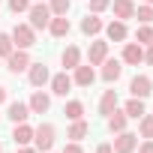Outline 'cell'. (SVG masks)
I'll return each mask as SVG.
<instances>
[{
    "mask_svg": "<svg viewBox=\"0 0 153 153\" xmlns=\"http://www.w3.org/2000/svg\"><path fill=\"white\" fill-rule=\"evenodd\" d=\"M144 63H150V66H153V42L144 48Z\"/></svg>",
    "mask_w": 153,
    "mask_h": 153,
    "instance_id": "e575fe53",
    "label": "cell"
},
{
    "mask_svg": "<svg viewBox=\"0 0 153 153\" xmlns=\"http://www.w3.org/2000/svg\"><path fill=\"white\" fill-rule=\"evenodd\" d=\"M69 90H72V78L66 75V69H63V72H57V75H51V93L66 96Z\"/></svg>",
    "mask_w": 153,
    "mask_h": 153,
    "instance_id": "4fadbf2b",
    "label": "cell"
},
{
    "mask_svg": "<svg viewBox=\"0 0 153 153\" xmlns=\"http://www.w3.org/2000/svg\"><path fill=\"white\" fill-rule=\"evenodd\" d=\"M12 141H15L18 147L30 144V141H33V126H27V123H15V129H12Z\"/></svg>",
    "mask_w": 153,
    "mask_h": 153,
    "instance_id": "d6986e66",
    "label": "cell"
},
{
    "mask_svg": "<svg viewBox=\"0 0 153 153\" xmlns=\"http://www.w3.org/2000/svg\"><path fill=\"white\" fill-rule=\"evenodd\" d=\"M69 30H72V24H69L66 15H51V21H48V33L51 36L63 39V36H69Z\"/></svg>",
    "mask_w": 153,
    "mask_h": 153,
    "instance_id": "30bf717a",
    "label": "cell"
},
{
    "mask_svg": "<svg viewBox=\"0 0 153 153\" xmlns=\"http://www.w3.org/2000/svg\"><path fill=\"white\" fill-rule=\"evenodd\" d=\"M0 153H3V144H0Z\"/></svg>",
    "mask_w": 153,
    "mask_h": 153,
    "instance_id": "ab89813d",
    "label": "cell"
},
{
    "mask_svg": "<svg viewBox=\"0 0 153 153\" xmlns=\"http://www.w3.org/2000/svg\"><path fill=\"white\" fill-rule=\"evenodd\" d=\"M138 132H141V138H153V114L138 117Z\"/></svg>",
    "mask_w": 153,
    "mask_h": 153,
    "instance_id": "484cf974",
    "label": "cell"
},
{
    "mask_svg": "<svg viewBox=\"0 0 153 153\" xmlns=\"http://www.w3.org/2000/svg\"><path fill=\"white\" fill-rule=\"evenodd\" d=\"M27 81H30L33 87H45V84L51 81L48 66H45V63H30V66H27Z\"/></svg>",
    "mask_w": 153,
    "mask_h": 153,
    "instance_id": "5b68a950",
    "label": "cell"
},
{
    "mask_svg": "<svg viewBox=\"0 0 153 153\" xmlns=\"http://www.w3.org/2000/svg\"><path fill=\"white\" fill-rule=\"evenodd\" d=\"M87 132H90V123H87V120H72V126H69L66 138H72V141H81Z\"/></svg>",
    "mask_w": 153,
    "mask_h": 153,
    "instance_id": "603a6c76",
    "label": "cell"
},
{
    "mask_svg": "<svg viewBox=\"0 0 153 153\" xmlns=\"http://www.w3.org/2000/svg\"><path fill=\"white\" fill-rule=\"evenodd\" d=\"M102 27H105L102 18L93 15V12H87V18L81 21V33H84V36H96V33H102Z\"/></svg>",
    "mask_w": 153,
    "mask_h": 153,
    "instance_id": "ac0fdd59",
    "label": "cell"
},
{
    "mask_svg": "<svg viewBox=\"0 0 153 153\" xmlns=\"http://www.w3.org/2000/svg\"><path fill=\"white\" fill-rule=\"evenodd\" d=\"M114 108H117V90H105V93H102V99H99V114H102V117H108Z\"/></svg>",
    "mask_w": 153,
    "mask_h": 153,
    "instance_id": "44dd1931",
    "label": "cell"
},
{
    "mask_svg": "<svg viewBox=\"0 0 153 153\" xmlns=\"http://www.w3.org/2000/svg\"><path fill=\"white\" fill-rule=\"evenodd\" d=\"M111 6V0H90V12L93 15H99V12H105Z\"/></svg>",
    "mask_w": 153,
    "mask_h": 153,
    "instance_id": "1f68e13d",
    "label": "cell"
},
{
    "mask_svg": "<svg viewBox=\"0 0 153 153\" xmlns=\"http://www.w3.org/2000/svg\"><path fill=\"white\" fill-rule=\"evenodd\" d=\"M54 138H57V129L51 126V123H39L36 129H33V141H36V150L42 153H48L51 147H54Z\"/></svg>",
    "mask_w": 153,
    "mask_h": 153,
    "instance_id": "7a4b0ae2",
    "label": "cell"
},
{
    "mask_svg": "<svg viewBox=\"0 0 153 153\" xmlns=\"http://www.w3.org/2000/svg\"><path fill=\"white\" fill-rule=\"evenodd\" d=\"M30 3H33V0H9V9L18 15V12H27V9H30Z\"/></svg>",
    "mask_w": 153,
    "mask_h": 153,
    "instance_id": "4dcf8cb0",
    "label": "cell"
},
{
    "mask_svg": "<svg viewBox=\"0 0 153 153\" xmlns=\"http://www.w3.org/2000/svg\"><path fill=\"white\" fill-rule=\"evenodd\" d=\"M111 9H114V18H120V21L135 18V3H132V0H114Z\"/></svg>",
    "mask_w": 153,
    "mask_h": 153,
    "instance_id": "e0dca14e",
    "label": "cell"
},
{
    "mask_svg": "<svg viewBox=\"0 0 153 153\" xmlns=\"http://www.w3.org/2000/svg\"><path fill=\"white\" fill-rule=\"evenodd\" d=\"M36 3H42V0H36Z\"/></svg>",
    "mask_w": 153,
    "mask_h": 153,
    "instance_id": "60d3db41",
    "label": "cell"
},
{
    "mask_svg": "<svg viewBox=\"0 0 153 153\" xmlns=\"http://www.w3.org/2000/svg\"><path fill=\"white\" fill-rule=\"evenodd\" d=\"M27 24L33 27V30H48V21H51V9H48V3H30V9H27Z\"/></svg>",
    "mask_w": 153,
    "mask_h": 153,
    "instance_id": "6da1fadb",
    "label": "cell"
},
{
    "mask_svg": "<svg viewBox=\"0 0 153 153\" xmlns=\"http://www.w3.org/2000/svg\"><path fill=\"white\" fill-rule=\"evenodd\" d=\"M99 75H102V81L114 84V81L120 78V75H123V66H120V60H108V57H105V60H102V72H99Z\"/></svg>",
    "mask_w": 153,
    "mask_h": 153,
    "instance_id": "7c38bea8",
    "label": "cell"
},
{
    "mask_svg": "<svg viewBox=\"0 0 153 153\" xmlns=\"http://www.w3.org/2000/svg\"><path fill=\"white\" fill-rule=\"evenodd\" d=\"M123 111H126V117L138 120V117L144 114V99H135V96H132V99H129V102L123 105Z\"/></svg>",
    "mask_w": 153,
    "mask_h": 153,
    "instance_id": "cb8c5ba5",
    "label": "cell"
},
{
    "mask_svg": "<svg viewBox=\"0 0 153 153\" xmlns=\"http://www.w3.org/2000/svg\"><path fill=\"white\" fill-rule=\"evenodd\" d=\"M9 36H12V42H15V45H18V48H24V51H27V48H33V45H36V30H33V27H30V24H15V27H12V33H9Z\"/></svg>",
    "mask_w": 153,
    "mask_h": 153,
    "instance_id": "3957f363",
    "label": "cell"
},
{
    "mask_svg": "<svg viewBox=\"0 0 153 153\" xmlns=\"http://www.w3.org/2000/svg\"><path fill=\"white\" fill-rule=\"evenodd\" d=\"M144 3H150V6H153V0H144Z\"/></svg>",
    "mask_w": 153,
    "mask_h": 153,
    "instance_id": "f35d334b",
    "label": "cell"
},
{
    "mask_svg": "<svg viewBox=\"0 0 153 153\" xmlns=\"http://www.w3.org/2000/svg\"><path fill=\"white\" fill-rule=\"evenodd\" d=\"M48 153H51V150H48Z\"/></svg>",
    "mask_w": 153,
    "mask_h": 153,
    "instance_id": "b9f144b4",
    "label": "cell"
},
{
    "mask_svg": "<svg viewBox=\"0 0 153 153\" xmlns=\"http://www.w3.org/2000/svg\"><path fill=\"white\" fill-rule=\"evenodd\" d=\"M60 60H63L66 69H75V66L81 63V48H78V45H66V51L60 54Z\"/></svg>",
    "mask_w": 153,
    "mask_h": 153,
    "instance_id": "ffe728a7",
    "label": "cell"
},
{
    "mask_svg": "<svg viewBox=\"0 0 153 153\" xmlns=\"http://www.w3.org/2000/svg\"><path fill=\"white\" fill-rule=\"evenodd\" d=\"M135 18H138L141 24H150V21H153V6H150V3H144V6H135Z\"/></svg>",
    "mask_w": 153,
    "mask_h": 153,
    "instance_id": "f1b7e54d",
    "label": "cell"
},
{
    "mask_svg": "<svg viewBox=\"0 0 153 153\" xmlns=\"http://www.w3.org/2000/svg\"><path fill=\"white\" fill-rule=\"evenodd\" d=\"M138 153H153V138H144L138 144Z\"/></svg>",
    "mask_w": 153,
    "mask_h": 153,
    "instance_id": "d6a6232c",
    "label": "cell"
},
{
    "mask_svg": "<svg viewBox=\"0 0 153 153\" xmlns=\"http://www.w3.org/2000/svg\"><path fill=\"white\" fill-rule=\"evenodd\" d=\"M96 153H114V147H111V144H99V147H96Z\"/></svg>",
    "mask_w": 153,
    "mask_h": 153,
    "instance_id": "d590c367",
    "label": "cell"
},
{
    "mask_svg": "<svg viewBox=\"0 0 153 153\" xmlns=\"http://www.w3.org/2000/svg\"><path fill=\"white\" fill-rule=\"evenodd\" d=\"M6 96H9V93H6V87H3V84H0V105H3V102H6Z\"/></svg>",
    "mask_w": 153,
    "mask_h": 153,
    "instance_id": "74e56055",
    "label": "cell"
},
{
    "mask_svg": "<svg viewBox=\"0 0 153 153\" xmlns=\"http://www.w3.org/2000/svg\"><path fill=\"white\" fill-rule=\"evenodd\" d=\"M30 66V54L24 51V48H15L9 57H6V69L12 72V75H18V72H24Z\"/></svg>",
    "mask_w": 153,
    "mask_h": 153,
    "instance_id": "8992f818",
    "label": "cell"
},
{
    "mask_svg": "<svg viewBox=\"0 0 153 153\" xmlns=\"http://www.w3.org/2000/svg\"><path fill=\"white\" fill-rule=\"evenodd\" d=\"M69 6H72V0H48L51 15H66V12H69Z\"/></svg>",
    "mask_w": 153,
    "mask_h": 153,
    "instance_id": "83f0119b",
    "label": "cell"
},
{
    "mask_svg": "<svg viewBox=\"0 0 153 153\" xmlns=\"http://www.w3.org/2000/svg\"><path fill=\"white\" fill-rule=\"evenodd\" d=\"M63 114H66L69 120H81V117H84V102H78V99H72V102H66Z\"/></svg>",
    "mask_w": 153,
    "mask_h": 153,
    "instance_id": "d4e9b609",
    "label": "cell"
},
{
    "mask_svg": "<svg viewBox=\"0 0 153 153\" xmlns=\"http://www.w3.org/2000/svg\"><path fill=\"white\" fill-rule=\"evenodd\" d=\"M126 120H129L126 111H123V108H120V111L114 108V111L108 114V129H111V132H123V129H126Z\"/></svg>",
    "mask_w": 153,
    "mask_h": 153,
    "instance_id": "7402d4cb",
    "label": "cell"
},
{
    "mask_svg": "<svg viewBox=\"0 0 153 153\" xmlns=\"http://www.w3.org/2000/svg\"><path fill=\"white\" fill-rule=\"evenodd\" d=\"M18 153H39V150H36V147H27V144H24V147H18Z\"/></svg>",
    "mask_w": 153,
    "mask_h": 153,
    "instance_id": "8d00e7d4",
    "label": "cell"
},
{
    "mask_svg": "<svg viewBox=\"0 0 153 153\" xmlns=\"http://www.w3.org/2000/svg\"><path fill=\"white\" fill-rule=\"evenodd\" d=\"M15 51V42H12V36L9 33H0V57H9Z\"/></svg>",
    "mask_w": 153,
    "mask_h": 153,
    "instance_id": "f546056e",
    "label": "cell"
},
{
    "mask_svg": "<svg viewBox=\"0 0 153 153\" xmlns=\"http://www.w3.org/2000/svg\"><path fill=\"white\" fill-rule=\"evenodd\" d=\"M135 42H138V45H150V42H153V27H150V24H141V27L135 30Z\"/></svg>",
    "mask_w": 153,
    "mask_h": 153,
    "instance_id": "4316f807",
    "label": "cell"
},
{
    "mask_svg": "<svg viewBox=\"0 0 153 153\" xmlns=\"http://www.w3.org/2000/svg\"><path fill=\"white\" fill-rule=\"evenodd\" d=\"M108 57V42H102V39H93L90 42V51H87V60H90V66H102V60Z\"/></svg>",
    "mask_w": 153,
    "mask_h": 153,
    "instance_id": "8fae6325",
    "label": "cell"
},
{
    "mask_svg": "<svg viewBox=\"0 0 153 153\" xmlns=\"http://www.w3.org/2000/svg\"><path fill=\"white\" fill-rule=\"evenodd\" d=\"M120 60H123V63H129V66H138V63H144V45H138V42H126V45H123V54H120Z\"/></svg>",
    "mask_w": 153,
    "mask_h": 153,
    "instance_id": "ba28073f",
    "label": "cell"
},
{
    "mask_svg": "<svg viewBox=\"0 0 153 153\" xmlns=\"http://www.w3.org/2000/svg\"><path fill=\"white\" fill-rule=\"evenodd\" d=\"M27 105H30V114H45V111L51 108V96H48V93H42V90H36V93L30 96V102H27Z\"/></svg>",
    "mask_w": 153,
    "mask_h": 153,
    "instance_id": "9a60e30c",
    "label": "cell"
},
{
    "mask_svg": "<svg viewBox=\"0 0 153 153\" xmlns=\"http://www.w3.org/2000/svg\"><path fill=\"white\" fill-rule=\"evenodd\" d=\"M63 153H84V150H81V144H78V141H69V144L63 147Z\"/></svg>",
    "mask_w": 153,
    "mask_h": 153,
    "instance_id": "836d02e7",
    "label": "cell"
},
{
    "mask_svg": "<svg viewBox=\"0 0 153 153\" xmlns=\"http://www.w3.org/2000/svg\"><path fill=\"white\" fill-rule=\"evenodd\" d=\"M129 93L135 99H147L153 93V78H150V75H135V78L129 81Z\"/></svg>",
    "mask_w": 153,
    "mask_h": 153,
    "instance_id": "277c9868",
    "label": "cell"
},
{
    "mask_svg": "<svg viewBox=\"0 0 153 153\" xmlns=\"http://www.w3.org/2000/svg\"><path fill=\"white\" fill-rule=\"evenodd\" d=\"M6 117H9L12 123H27V117H30V105H27V102H9Z\"/></svg>",
    "mask_w": 153,
    "mask_h": 153,
    "instance_id": "2e32d148",
    "label": "cell"
},
{
    "mask_svg": "<svg viewBox=\"0 0 153 153\" xmlns=\"http://www.w3.org/2000/svg\"><path fill=\"white\" fill-rule=\"evenodd\" d=\"M96 81V72L90 63H78L75 66V75H72V84H78V87H90Z\"/></svg>",
    "mask_w": 153,
    "mask_h": 153,
    "instance_id": "52a82bcc",
    "label": "cell"
},
{
    "mask_svg": "<svg viewBox=\"0 0 153 153\" xmlns=\"http://www.w3.org/2000/svg\"><path fill=\"white\" fill-rule=\"evenodd\" d=\"M114 153H132L135 147H138V135H132V132H117V138H114Z\"/></svg>",
    "mask_w": 153,
    "mask_h": 153,
    "instance_id": "9c48e42d",
    "label": "cell"
},
{
    "mask_svg": "<svg viewBox=\"0 0 153 153\" xmlns=\"http://www.w3.org/2000/svg\"><path fill=\"white\" fill-rule=\"evenodd\" d=\"M102 30L108 33V39H111V42H123V39L129 36V30H126V21H120V18H114V21H111V24H105Z\"/></svg>",
    "mask_w": 153,
    "mask_h": 153,
    "instance_id": "5bb4252c",
    "label": "cell"
}]
</instances>
